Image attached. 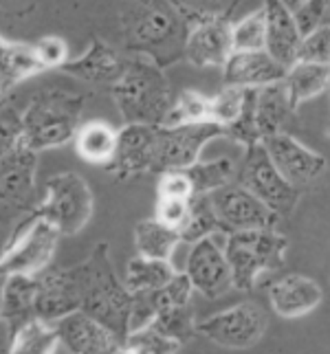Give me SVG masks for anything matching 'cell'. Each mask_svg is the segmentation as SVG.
<instances>
[{
    "instance_id": "obj_1",
    "label": "cell",
    "mask_w": 330,
    "mask_h": 354,
    "mask_svg": "<svg viewBox=\"0 0 330 354\" xmlns=\"http://www.w3.org/2000/svg\"><path fill=\"white\" fill-rule=\"evenodd\" d=\"M77 273L82 282V310L126 341L130 333L132 292L119 282L106 242L97 244L89 260L77 266Z\"/></svg>"
},
{
    "instance_id": "obj_2",
    "label": "cell",
    "mask_w": 330,
    "mask_h": 354,
    "mask_svg": "<svg viewBox=\"0 0 330 354\" xmlns=\"http://www.w3.org/2000/svg\"><path fill=\"white\" fill-rule=\"evenodd\" d=\"M84 111V97L66 88L38 91L22 113L24 145L35 152L59 148L75 139Z\"/></svg>"
},
{
    "instance_id": "obj_3",
    "label": "cell",
    "mask_w": 330,
    "mask_h": 354,
    "mask_svg": "<svg viewBox=\"0 0 330 354\" xmlns=\"http://www.w3.org/2000/svg\"><path fill=\"white\" fill-rule=\"evenodd\" d=\"M113 97L124 124L161 126L174 97L156 62L145 57L128 59L124 75L113 84Z\"/></svg>"
},
{
    "instance_id": "obj_4",
    "label": "cell",
    "mask_w": 330,
    "mask_h": 354,
    "mask_svg": "<svg viewBox=\"0 0 330 354\" xmlns=\"http://www.w3.org/2000/svg\"><path fill=\"white\" fill-rule=\"evenodd\" d=\"M286 238L275 227L242 229L227 234L225 255L231 268L234 288L251 290L264 271H277L284 264Z\"/></svg>"
},
{
    "instance_id": "obj_5",
    "label": "cell",
    "mask_w": 330,
    "mask_h": 354,
    "mask_svg": "<svg viewBox=\"0 0 330 354\" xmlns=\"http://www.w3.org/2000/svg\"><path fill=\"white\" fill-rule=\"evenodd\" d=\"M95 198L89 183L77 172H59L44 183L42 198L33 214L51 223L62 236H75L89 225Z\"/></svg>"
},
{
    "instance_id": "obj_6",
    "label": "cell",
    "mask_w": 330,
    "mask_h": 354,
    "mask_svg": "<svg viewBox=\"0 0 330 354\" xmlns=\"http://www.w3.org/2000/svg\"><path fill=\"white\" fill-rule=\"evenodd\" d=\"M59 238L62 234L51 223L31 214L29 221L18 227V234L0 255V273L40 275L51 264Z\"/></svg>"
},
{
    "instance_id": "obj_7",
    "label": "cell",
    "mask_w": 330,
    "mask_h": 354,
    "mask_svg": "<svg viewBox=\"0 0 330 354\" xmlns=\"http://www.w3.org/2000/svg\"><path fill=\"white\" fill-rule=\"evenodd\" d=\"M35 169L38 152L27 145L0 156V223H14L38 207Z\"/></svg>"
},
{
    "instance_id": "obj_8",
    "label": "cell",
    "mask_w": 330,
    "mask_h": 354,
    "mask_svg": "<svg viewBox=\"0 0 330 354\" xmlns=\"http://www.w3.org/2000/svg\"><path fill=\"white\" fill-rule=\"evenodd\" d=\"M236 180L253 192L262 203L282 218L288 216L300 201V189L279 174V169L273 165L271 156L264 150L262 141L244 148V158L238 167Z\"/></svg>"
},
{
    "instance_id": "obj_9",
    "label": "cell",
    "mask_w": 330,
    "mask_h": 354,
    "mask_svg": "<svg viewBox=\"0 0 330 354\" xmlns=\"http://www.w3.org/2000/svg\"><path fill=\"white\" fill-rule=\"evenodd\" d=\"M268 328L266 310L255 301H242L196 322V333L212 344L229 350H249L258 346Z\"/></svg>"
},
{
    "instance_id": "obj_10",
    "label": "cell",
    "mask_w": 330,
    "mask_h": 354,
    "mask_svg": "<svg viewBox=\"0 0 330 354\" xmlns=\"http://www.w3.org/2000/svg\"><path fill=\"white\" fill-rule=\"evenodd\" d=\"M225 137V128L216 121L185 126H158L154 143L152 172L161 174L167 169H185L201 158L203 148L210 141Z\"/></svg>"
},
{
    "instance_id": "obj_11",
    "label": "cell",
    "mask_w": 330,
    "mask_h": 354,
    "mask_svg": "<svg viewBox=\"0 0 330 354\" xmlns=\"http://www.w3.org/2000/svg\"><path fill=\"white\" fill-rule=\"evenodd\" d=\"M214 212L220 221V227L227 234L242 229H266L279 223V216L262 203L253 192H249L238 180H231L227 185L207 194Z\"/></svg>"
},
{
    "instance_id": "obj_12",
    "label": "cell",
    "mask_w": 330,
    "mask_h": 354,
    "mask_svg": "<svg viewBox=\"0 0 330 354\" xmlns=\"http://www.w3.org/2000/svg\"><path fill=\"white\" fill-rule=\"evenodd\" d=\"M264 150L271 156L273 165L279 169L293 187H306L322 176L326 169V158L320 152L309 150L288 132H277L262 139Z\"/></svg>"
},
{
    "instance_id": "obj_13",
    "label": "cell",
    "mask_w": 330,
    "mask_h": 354,
    "mask_svg": "<svg viewBox=\"0 0 330 354\" xmlns=\"http://www.w3.org/2000/svg\"><path fill=\"white\" fill-rule=\"evenodd\" d=\"M59 346L73 354H106L124 352V339H119L110 328L97 322L89 313L73 310L53 322Z\"/></svg>"
},
{
    "instance_id": "obj_14",
    "label": "cell",
    "mask_w": 330,
    "mask_h": 354,
    "mask_svg": "<svg viewBox=\"0 0 330 354\" xmlns=\"http://www.w3.org/2000/svg\"><path fill=\"white\" fill-rule=\"evenodd\" d=\"M185 273L194 290H199L201 295L210 299H216L234 288L225 249L218 247L212 236L192 244L185 262Z\"/></svg>"
},
{
    "instance_id": "obj_15",
    "label": "cell",
    "mask_w": 330,
    "mask_h": 354,
    "mask_svg": "<svg viewBox=\"0 0 330 354\" xmlns=\"http://www.w3.org/2000/svg\"><path fill=\"white\" fill-rule=\"evenodd\" d=\"M38 277L35 313L44 322H57L82 308V282L75 268H46Z\"/></svg>"
},
{
    "instance_id": "obj_16",
    "label": "cell",
    "mask_w": 330,
    "mask_h": 354,
    "mask_svg": "<svg viewBox=\"0 0 330 354\" xmlns=\"http://www.w3.org/2000/svg\"><path fill=\"white\" fill-rule=\"evenodd\" d=\"M183 53L190 59V64L199 68L205 66L223 68L229 55L234 53L231 22L225 20L223 16H203L187 31Z\"/></svg>"
},
{
    "instance_id": "obj_17",
    "label": "cell",
    "mask_w": 330,
    "mask_h": 354,
    "mask_svg": "<svg viewBox=\"0 0 330 354\" xmlns=\"http://www.w3.org/2000/svg\"><path fill=\"white\" fill-rule=\"evenodd\" d=\"M169 0H143L128 18V42L137 51L156 53L172 40L178 29L174 7L169 9Z\"/></svg>"
},
{
    "instance_id": "obj_18",
    "label": "cell",
    "mask_w": 330,
    "mask_h": 354,
    "mask_svg": "<svg viewBox=\"0 0 330 354\" xmlns=\"http://www.w3.org/2000/svg\"><path fill=\"white\" fill-rule=\"evenodd\" d=\"M156 128L150 124H126L119 130L115 158L106 165L108 172L119 178H130L137 174L152 172Z\"/></svg>"
},
{
    "instance_id": "obj_19",
    "label": "cell",
    "mask_w": 330,
    "mask_h": 354,
    "mask_svg": "<svg viewBox=\"0 0 330 354\" xmlns=\"http://www.w3.org/2000/svg\"><path fill=\"white\" fill-rule=\"evenodd\" d=\"M35 292H38V277L14 273L7 275L3 288V306H0V328L5 330L7 350L20 328L38 319L35 313Z\"/></svg>"
},
{
    "instance_id": "obj_20",
    "label": "cell",
    "mask_w": 330,
    "mask_h": 354,
    "mask_svg": "<svg viewBox=\"0 0 330 354\" xmlns=\"http://www.w3.org/2000/svg\"><path fill=\"white\" fill-rule=\"evenodd\" d=\"M288 66L266 51H234L223 66V77L225 84H234V86L244 88H260L268 86V84L282 82L286 77Z\"/></svg>"
},
{
    "instance_id": "obj_21",
    "label": "cell",
    "mask_w": 330,
    "mask_h": 354,
    "mask_svg": "<svg viewBox=\"0 0 330 354\" xmlns=\"http://www.w3.org/2000/svg\"><path fill=\"white\" fill-rule=\"evenodd\" d=\"M322 286L300 273L284 275L268 286L271 308L284 319H300V317L313 313L322 304Z\"/></svg>"
},
{
    "instance_id": "obj_22",
    "label": "cell",
    "mask_w": 330,
    "mask_h": 354,
    "mask_svg": "<svg viewBox=\"0 0 330 354\" xmlns=\"http://www.w3.org/2000/svg\"><path fill=\"white\" fill-rule=\"evenodd\" d=\"M192 292H194V286H192L185 271L176 273L167 284L158 286V288L132 292L130 330H137V328H141V326H148L158 313H163L167 308L190 304Z\"/></svg>"
},
{
    "instance_id": "obj_23",
    "label": "cell",
    "mask_w": 330,
    "mask_h": 354,
    "mask_svg": "<svg viewBox=\"0 0 330 354\" xmlns=\"http://www.w3.org/2000/svg\"><path fill=\"white\" fill-rule=\"evenodd\" d=\"M262 7L266 16V51L277 62L291 66L297 59V48L304 38L297 20L282 0H264Z\"/></svg>"
},
{
    "instance_id": "obj_24",
    "label": "cell",
    "mask_w": 330,
    "mask_h": 354,
    "mask_svg": "<svg viewBox=\"0 0 330 354\" xmlns=\"http://www.w3.org/2000/svg\"><path fill=\"white\" fill-rule=\"evenodd\" d=\"M126 64H128V59L117 55L115 48H110L102 40H93L91 46L86 48V53L75 59H68L62 66V71L82 82L110 84V86H113V84L124 75Z\"/></svg>"
},
{
    "instance_id": "obj_25",
    "label": "cell",
    "mask_w": 330,
    "mask_h": 354,
    "mask_svg": "<svg viewBox=\"0 0 330 354\" xmlns=\"http://www.w3.org/2000/svg\"><path fill=\"white\" fill-rule=\"evenodd\" d=\"M253 113L258 124L260 137H271L277 132H286V126L295 117V108L291 104L286 82H275L268 86H260L253 91Z\"/></svg>"
},
{
    "instance_id": "obj_26",
    "label": "cell",
    "mask_w": 330,
    "mask_h": 354,
    "mask_svg": "<svg viewBox=\"0 0 330 354\" xmlns=\"http://www.w3.org/2000/svg\"><path fill=\"white\" fill-rule=\"evenodd\" d=\"M119 130H115L108 121H86L75 134V150L86 163L93 165H110L117 152Z\"/></svg>"
},
{
    "instance_id": "obj_27",
    "label": "cell",
    "mask_w": 330,
    "mask_h": 354,
    "mask_svg": "<svg viewBox=\"0 0 330 354\" xmlns=\"http://www.w3.org/2000/svg\"><path fill=\"white\" fill-rule=\"evenodd\" d=\"M286 88L293 108H297L313 100V97H320L322 93L328 91L330 86V66L326 64H315V62H293L286 71Z\"/></svg>"
},
{
    "instance_id": "obj_28",
    "label": "cell",
    "mask_w": 330,
    "mask_h": 354,
    "mask_svg": "<svg viewBox=\"0 0 330 354\" xmlns=\"http://www.w3.org/2000/svg\"><path fill=\"white\" fill-rule=\"evenodd\" d=\"M178 242H183L178 229L167 227L158 218H148V221H141L134 227V247H137L139 255L172 260V253Z\"/></svg>"
},
{
    "instance_id": "obj_29",
    "label": "cell",
    "mask_w": 330,
    "mask_h": 354,
    "mask_svg": "<svg viewBox=\"0 0 330 354\" xmlns=\"http://www.w3.org/2000/svg\"><path fill=\"white\" fill-rule=\"evenodd\" d=\"M178 271L172 266L169 260L161 258H148V255H137L132 258L126 266L124 284L130 292H141V290H152L167 284Z\"/></svg>"
},
{
    "instance_id": "obj_30",
    "label": "cell",
    "mask_w": 330,
    "mask_h": 354,
    "mask_svg": "<svg viewBox=\"0 0 330 354\" xmlns=\"http://www.w3.org/2000/svg\"><path fill=\"white\" fill-rule=\"evenodd\" d=\"M44 71L35 57L33 44L22 42H7L0 38V75H3L11 86L22 80H27L35 73Z\"/></svg>"
},
{
    "instance_id": "obj_31",
    "label": "cell",
    "mask_w": 330,
    "mask_h": 354,
    "mask_svg": "<svg viewBox=\"0 0 330 354\" xmlns=\"http://www.w3.org/2000/svg\"><path fill=\"white\" fill-rule=\"evenodd\" d=\"M201 121H212V97L199 91H183L174 97L161 126H185Z\"/></svg>"
},
{
    "instance_id": "obj_32",
    "label": "cell",
    "mask_w": 330,
    "mask_h": 354,
    "mask_svg": "<svg viewBox=\"0 0 330 354\" xmlns=\"http://www.w3.org/2000/svg\"><path fill=\"white\" fill-rule=\"evenodd\" d=\"M216 231H223V227H220V221L210 203V196H207V194H196V196H192L190 198V216H187L185 225L181 227V240L194 244L207 236L216 234Z\"/></svg>"
},
{
    "instance_id": "obj_33",
    "label": "cell",
    "mask_w": 330,
    "mask_h": 354,
    "mask_svg": "<svg viewBox=\"0 0 330 354\" xmlns=\"http://www.w3.org/2000/svg\"><path fill=\"white\" fill-rule=\"evenodd\" d=\"M9 352H35V354L62 352L53 322H44L40 317L29 322L24 328H20L14 341H11Z\"/></svg>"
},
{
    "instance_id": "obj_34",
    "label": "cell",
    "mask_w": 330,
    "mask_h": 354,
    "mask_svg": "<svg viewBox=\"0 0 330 354\" xmlns=\"http://www.w3.org/2000/svg\"><path fill=\"white\" fill-rule=\"evenodd\" d=\"M192 180H194V189L196 194H210L218 187L227 185V183L236 180L238 176V167L231 158H214V161H199L185 167Z\"/></svg>"
},
{
    "instance_id": "obj_35",
    "label": "cell",
    "mask_w": 330,
    "mask_h": 354,
    "mask_svg": "<svg viewBox=\"0 0 330 354\" xmlns=\"http://www.w3.org/2000/svg\"><path fill=\"white\" fill-rule=\"evenodd\" d=\"M234 51H260L266 48V16L264 7L253 9L244 18L231 22Z\"/></svg>"
},
{
    "instance_id": "obj_36",
    "label": "cell",
    "mask_w": 330,
    "mask_h": 354,
    "mask_svg": "<svg viewBox=\"0 0 330 354\" xmlns=\"http://www.w3.org/2000/svg\"><path fill=\"white\" fill-rule=\"evenodd\" d=\"M249 95H251V88L225 84V86L220 88V93L212 97V121H216V124L223 128L234 124L240 117V113L244 111V106H247Z\"/></svg>"
},
{
    "instance_id": "obj_37",
    "label": "cell",
    "mask_w": 330,
    "mask_h": 354,
    "mask_svg": "<svg viewBox=\"0 0 330 354\" xmlns=\"http://www.w3.org/2000/svg\"><path fill=\"white\" fill-rule=\"evenodd\" d=\"M183 346L172 337L163 335L156 326L148 324L137 330H130L124 341V352H141V354H167L178 352Z\"/></svg>"
},
{
    "instance_id": "obj_38",
    "label": "cell",
    "mask_w": 330,
    "mask_h": 354,
    "mask_svg": "<svg viewBox=\"0 0 330 354\" xmlns=\"http://www.w3.org/2000/svg\"><path fill=\"white\" fill-rule=\"evenodd\" d=\"M150 324L156 326L163 335L178 341L181 346H185L194 337V333H196V322H194V310L190 304H183V306H174V308L158 313Z\"/></svg>"
},
{
    "instance_id": "obj_39",
    "label": "cell",
    "mask_w": 330,
    "mask_h": 354,
    "mask_svg": "<svg viewBox=\"0 0 330 354\" xmlns=\"http://www.w3.org/2000/svg\"><path fill=\"white\" fill-rule=\"evenodd\" d=\"M24 141L22 113L14 104H0V156L14 152Z\"/></svg>"
},
{
    "instance_id": "obj_40",
    "label": "cell",
    "mask_w": 330,
    "mask_h": 354,
    "mask_svg": "<svg viewBox=\"0 0 330 354\" xmlns=\"http://www.w3.org/2000/svg\"><path fill=\"white\" fill-rule=\"evenodd\" d=\"M297 59L330 66V22H324L311 33L304 35L297 48Z\"/></svg>"
},
{
    "instance_id": "obj_41",
    "label": "cell",
    "mask_w": 330,
    "mask_h": 354,
    "mask_svg": "<svg viewBox=\"0 0 330 354\" xmlns=\"http://www.w3.org/2000/svg\"><path fill=\"white\" fill-rule=\"evenodd\" d=\"M156 194L158 196H172V198L190 201L192 196H196V189H194V180L187 169H167V172L158 174Z\"/></svg>"
},
{
    "instance_id": "obj_42",
    "label": "cell",
    "mask_w": 330,
    "mask_h": 354,
    "mask_svg": "<svg viewBox=\"0 0 330 354\" xmlns=\"http://www.w3.org/2000/svg\"><path fill=\"white\" fill-rule=\"evenodd\" d=\"M35 57L42 68H62L68 62V44L59 35H46L33 44Z\"/></svg>"
},
{
    "instance_id": "obj_43",
    "label": "cell",
    "mask_w": 330,
    "mask_h": 354,
    "mask_svg": "<svg viewBox=\"0 0 330 354\" xmlns=\"http://www.w3.org/2000/svg\"><path fill=\"white\" fill-rule=\"evenodd\" d=\"M190 216V201L185 198H172V196H156V207H154V218H158L167 227L178 229L185 225Z\"/></svg>"
},
{
    "instance_id": "obj_44",
    "label": "cell",
    "mask_w": 330,
    "mask_h": 354,
    "mask_svg": "<svg viewBox=\"0 0 330 354\" xmlns=\"http://www.w3.org/2000/svg\"><path fill=\"white\" fill-rule=\"evenodd\" d=\"M293 16L297 20V27L302 31V35L311 33L313 29H317L320 24L328 22L326 18V0H306L297 11H293Z\"/></svg>"
},
{
    "instance_id": "obj_45",
    "label": "cell",
    "mask_w": 330,
    "mask_h": 354,
    "mask_svg": "<svg viewBox=\"0 0 330 354\" xmlns=\"http://www.w3.org/2000/svg\"><path fill=\"white\" fill-rule=\"evenodd\" d=\"M176 9L192 11V14H203V16H223L227 3L234 0H169Z\"/></svg>"
},
{
    "instance_id": "obj_46",
    "label": "cell",
    "mask_w": 330,
    "mask_h": 354,
    "mask_svg": "<svg viewBox=\"0 0 330 354\" xmlns=\"http://www.w3.org/2000/svg\"><path fill=\"white\" fill-rule=\"evenodd\" d=\"M9 88H11V84L0 75V104H5L7 102V93H9Z\"/></svg>"
},
{
    "instance_id": "obj_47",
    "label": "cell",
    "mask_w": 330,
    "mask_h": 354,
    "mask_svg": "<svg viewBox=\"0 0 330 354\" xmlns=\"http://www.w3.org/2000/svg\"><path fill=\"white\" fill-rule=\"evenodd\" d=\"M304 3H306V0H282V5L288 7L291 11H297Z\"/></svg>"
},
{
    "instance_id": "obj_48",
    "label": "cell",
    "mask_w": 330,
    "mask_h": 354,
    "mask_svg": "<svg viewBox=\"0 0 330 354\" xmlns=\"http://www.w3.org/2000/svg\"><path fill=\"white\" fill-rule=\"evenodd\" d=\"M5 279H7V275H5V273H0V306H3V288H5Z\"/></svg>"
},
{
    "instance_id": "obj_49",
    "label": "cell",
    "mask_w": 330,
    "mask_h": 354,
    "mask_svg": "<svg viewBox=\"0 0 330 354\" xmlns=\"http://www.w3.org/2000/svg\"><path fill=\"white\" fill-rule=\"evenodd\" d=\"M326 18L330 22V0H326Z\"/></svg>"
},
{
    "instance_id": "obj_50",
    "label": "cell",
    "mask_w": 330,
    "mask_h": 354,
    "mask_svg": "<svg viewBox=\"0 0 330 354\" xmlns=\"http://www.w3.org/2000/svg\"><path fill=\"white\" fill-rule=\"evenodd\" d=\"M328 95H330V86H328ZM328 104H330V97H328Z\"/></svg>"
}]
</instances>
